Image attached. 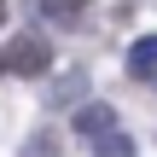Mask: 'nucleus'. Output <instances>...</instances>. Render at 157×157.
<instances>
[{
	"label": "nucleus",
	"mask_w": 157,
	"mask_h": 157,
	"mask_svg": "<svg viewBox=\"0 0 157 157\" xmlns=\"http://www.w3.org/2000/svg\"><path fill=\"white\" fill-rule=\"evenodd\" d=\"M6 64H12L17 76H41V70L52 64V47H47V35H17V41L6 47Z\"/></svg>",
	"instance_id": "f257e3e1"
},
{
	"label": "nucleus",
	"mask_w": 157,
	"mask_h": 157,
	"mask_svg": "<svg viewBox=\"0 0 157 157\" xmlns=\"http://www.w3.org/2000/svg\"><path fill=\"white\" fill-rule=\"evenodd\" d=\"M70 128H76V134H87V140H105V134H117V105L93 99V105H82V111L70 117Z\"/></svg>",
	"instance_id": "f03ea898"
},
{
	"label": "nucleus",
	"mask_w": 157,
	"mask_h": 157,
	"mask_svg": "<svg viewBox=\"0 0 157 157\" xmlns=\"http://www.w3.org/2000/svg\"><path fill=\"white\" fill-rule=\"evenodd\" d=\"M47 105H76V111L93 105V99H87V70H64V76L47 87Z\"/></svg>",
	"instance_id": "7ed1b4c3"
},
{
	"label": "nucleus",
	"mask_w": 157,
	"mask_h": 157,
	"mask_svg": "<svg viewBox=\"0 0 157 157\" xmlns=\"http://www.w3.org/2000/svg\"><path fill=\"white\" fill-rule=\"evenodd\" d=\"M128 76H140V82L157 76V35H140V41H134V52H128Z\"/></svg>",
	"instance_id": "20e7f679"
},
{
	"label": "nucleus",
	"mask_w": 157,
	"mask_h": 157,
	"mask_svg": "<svg viewBox=\"0 0 157 157\" xmlns=\"http://www.w3.org/2000/svg\"><path fill=\"white\" fill-rule=\"evenodd\" d=\"M64 151V140H58V128H35L29 140H23V157H58Z\"/></svg>",
	"instance_id": "39448f33"
},
{
	"label": "nucleus",
	"mask_w": 157,
	"mask_h": 157,
	"mask_svg": "<svg viewBox=\"0 0 157 157\" xmlns=\"http://www.w3.org/2000/svg\"><path fill=\"white\" fill-rule=\"evenodd\" d=\"M93 157H134V140L117 128V134H105V140H93Z\"/></svg>",
	"instance_id": "423d86ee"
},
{
	"label": "nucleus",
	"mask_w": 157,
	"mask_h": 157,
	"mask_svg": "<svg viewBox=\"0 0 157 157\" xmlns=\"http://www.w3.org/2000/svg\"><path fill=\"white\" fill-rule=\"evenodd\" d=\"M35 6H41L52 23H76V17H82V0H35Z\"/></svg>",
	"instance_id": "0eeeda50"
},
{
	"label": "nucleus",
	"mask_w": 157,
	"mask_h": 157,
	"mask_svg": "<svg viewBox=\"0 0 157 157\" xmlns=\"http://www.w3.org/2000/svg\"><path fill=\"white\" fill-rule=\"evenodd\" d=\"M6 70H12V64H6V52H0V76H6Z\"/></svg>",
	"instance_id": "6e6552de"
},
{
	"label": "nucleus",
	"mask_w": 157,
	"mask_h": 157,
	"mask_svg": "<svg viewBox=\"0 0 157 157\" xmlns=\"http://www.w3.org/2000/svg\"><path fill=\"white\" fill-rule=\"evenodd\" d=\"M0 23H6V0H0Z\"/></svg>",
	"instance_id": "1a4fd4ad"
}]
</instances>
